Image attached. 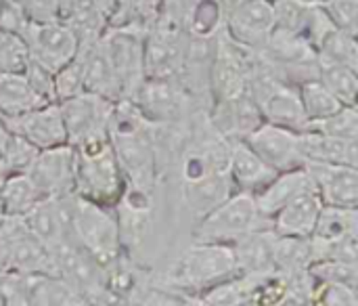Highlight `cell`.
Instances as JSON below:
<instances>
[{"label":"cell","mask_w":358,"mask_h":306,"mask_svg":"<svg viewBox=\"0 0 358 306\" xmlns=\"http://www.w3.org/2000/svg\"><path fill=\"white\" fill-rule=\"evenodd\" d=\"M76 147V187L73 193L101 206H111L120 202L126 179L115 160L109 143V134L92 141H84Z\"/></svg>","instance_id":"1"},{"label":"cell","mask_w":358,"mask_h":306,"mask_svg":"<svg viewBox=\"0 0 358 306\" xmlns=\"http://www.w3.org/2000/svg\"><path fill=\"white\" fill-rule=\"evenodd\" d=\"M73 239L105 269L124 258V242L115 208L101 206L73 193Z\"/></svg>","instance_id":"2"},{"label":"cell","mask_w":358,"mask_h":306,"mask_svg":"<svg viewBox=\"0 0 358 306\" xmlns=\"http://www.w3.org/2000/svg\"><path fill=\"white\" fill-rule=\"evenodd\" d=\"M235 275H239V271L233 246L195 242V246L185 250L174 263L170 271V281L185 292L201 294L203 290L222 284Z\"/></svg>","instance_id":"3"},{"label":"cell","mask_w":358,"mask_h":306,"mask_svg":"<svg viewBox=\"0 0 358 306\" xmlns=\"http://www.w3.org/2000/svg\"><path fill=\"white\" fill-rule=\"evenodd\" d=\"M271 229V221H266L258 208L254 193L235 189L222 204L210 210L199 218L195 229V242H212V244H235L243 235Z\"/></svg>","instance_id":"4"},{"label":"cell","mask_w":358,"mask_h":306,"mask_svg":"<svg viewBox=\"0 0 358 306\" xmlns=\"http://www.w3.org/2000/svg\"><path fill=\"white\" fill-rule=\"evenodd\" d=\"M52 252L55 275L63 277L84 300V305H111L117 294L109 288L107 269L99 265L76 239L63 242Z\"/></svg>","instance_id":"5"},{"label":"cell","mask_w":358,"mask_h":306,"mask_svg":"<svg viewBox=\"0 0 358 306\" xmlns=\"http://www.w3.org/2000/svg\"><path fill=\"white\" fill-rule=\"evenodd\" d=\"M145 34L136 27L109 25L101 36V46L122 88V101H130L145 82Z\"/></svg>","instance_id":"6"},{"label":"cell","mask_w":358,"mask_h":306,"mask_svg":"<svg viewBox=\"0 0 358 306\" xmlns=\"http://www.w3.org/2000/svg\"><path fill=\"white\" fill-rule=\"evenodd\" d=\"M2 271L25 275L55 273L52 252L29 233L21 216H4L0 223V273Z\"/></svg>","instance_id":"7"},{"label":"cell","mask_w":358,"mask_h":306,"mask_svg":"<svg viewBox=\"0 0 358 306\" xmlns=\"http://www.w3.org/2000/svg\"><path fill=\"white\" fill-rule=\"evenodd\" d=\"M19 34L27 46L29 61H36L50 71H57L69 63L80 46L76 34L61 19L25 21Z\"/></svg>","instance_id":"8"},{"label":"cell","mask_w":358,"mask_h":306,"mask_svg":"<svg viewBox=\"0 0 358 306\" xmlns=\"http://www.w3.org/2000/svg\"><path fill=\"white\" fill-rule=\"evenodd\" d=\"M187 38L178 23L157 19L145 34V78L178 80L187 55Z\"/></svg>","instance_id":"9"},{"label":"cell","mask_w":358,"mask_h":306,"mask_svg":"<svg viewBox=\"0 0 358 306\" xmlns=\"http://www.w3.org/2000/svg\"><path fill=\"white\" fill-rule=\"evenodd\" d=\"M113 105L115 103H111L109 99L99 97L88 90H84L71 99L59 101L65 132H67V143L80 145L84 141L107 137Z\"/></svg>","instance_id":"10"},{"label":"cell","mask_w":358,"mask_h":306,"mask_svg":"<svg viewBox=\"0 0 358 306\" xmlns=\"http://www.w3.org/2000/svg\"><path fill=\"white\" fill-rule=\"evenodd\" d=\"M189 92L176 78H145L136 95L130 99L149 124H176L185 120Z\"/></svg>","instance_id":"11"},{"label":"cell","mask_w":358,"mask_h":306,"mask_svg":"<svg viewBox=\"0 0 358 306\" xmlns=\"http://www.w3.org/2000/svg\"><path fill=\"white\" fill-rule=\"evenodd\" d=\"M25 174L44 197H59L73 193L76 187V147L61 143L38 149Z\"/></svg>","instance_id":"12"},{"label":"cell","mask_w":358,"mask_h":306,"mask_svg":"<svg viewBox=\"0 0 358 306\" xmlns=\"http://www.w3.org/2000/svg\"><path fill=\"white\" fill-rule=\"evenodd\" d=\"M29 233L48 250L73 239V193L59 197H42L23 216Z\"/></svg>","instance_id":"13"},{"label":"cell","mask_w":358,"mask_h":306,"mask_svg":"<svg viewBox=\"0 0 358 306\" xmlns=\"http://www.w3.org/2000/svg\"><path fill=\"white\" fill-rule=\"evenodd\" d=\"M275 29L273 0H248L227 13L224 32L252 53H262Z\"/></svg>","instance_id":"14"},{"label":"cell","mask_w":358,"mask_h":306,"mask_svg":"<svg viewBox=\"0 0 358 306\" xmlns=\"http://www.w3.org/2000/svg\"><path fill=\"white\" fill-rule=\"evenodd\" d=\"M298 130L277 126L271 122H262L258 128H254L243 141L275 170H292L304 166L300 147H298Z\"/></svg>","instance_id":"15"},{"label":"cell","mask_w":358,"mask_h":306,"mask_svg":"<svg viewBox=\"0 0 358 306\" xmlns=\"http://www.w3.org/2000/svg\"><path fill=\"white\" fill-rule=\"evenodd\" d=\"M0 120L8 132L23 137L38 149L67 143V132H65L59 103H46V105H40L21 116L0 118Z\"/></svg>","instance_id":"16"},{"label":"cell","mask_w":358,"mask_h":306,"mask_svg":"<svg viewBox=\"0 0 358 306\" xmlns=\"http://www.w3.org/2000/svg\"><path fill=\"white\" fill-rule=\"evenodd\" d=\"M262 122L264 118L260 113V107L250 92L229 99H218L214 101V107L210 111L212 130L229 141L245 139Z\"/></svg>","instance_id":"17"},{"label":"cell","mask_w":358,"mask_h":306,"mask_svg":"<svg viewBox=\"0 0 358 306\" xmlns=\"http://www.w3.org/2000/svg\"><path fill=\"white\" fill-rule=\"evenodd\" d=\"M325 206L358 208V166L304 164Z\"/></svg>","instance_id":"18"},{"label":"cell","mask_w":358,"mask_h":306,"mask_svg":"<svg viewBox=\"0 0 358 306\" xmlns=\"http://www.w3.org/2000/svg\"><path fill=\"white\" fill-rule=\"evenodd\" d=\"M323 208V200L313 185L302 189L296 197H292L273 218H271V231L275 235H296V237H308L315 231L319 212Z\"/></svg>","instance_id":"19"},{"label":"cell","mask_w":358,"mask_h":306,"mask_svg":"<svg viewBox=\"0 0 358 306\" xmlns=\"http://www.w3.org/2000/svg\"><path fill=\"white\" fill-rule=\"evenodd\" d=\"M229 174L235 189L258 193L262 187H266L273 181L277 172L243 139H239V141H231Z\"/></svg>","instance_id":"20"},{"label":"cell","mask_w":358,"mask_h":306,"mask_svg":"<svg viewBox=\"0 0 358 306\" xmlns=\"http://www.w3.org/2000/svg\"><path fill=\"white\" fill-rule=\"evenodd\" d=\"M298 147L304 164H346L358 166V141L336 139L310 130L298 134Z\"/></svg>","instance_id":"21"},{"label":"cell","mask_w":358,"mask_h":306,"mask_svg":"<svg viewBox=\"0 0 358 306\" xmlns=\"http://www.w3.org/2000/svg\"><path fill=\"white\" fill-rule=\"evenodd\" d=\"M233 191L235 185L231 181L229 170H214L197 181H189L180 185L182 202L197 218L206 216L210 210L222 204Z\"/></svg>","instance_id":"22"},{"label":"cell","mask_w":358,"mask_h":306,"mask_svg":"<svg viewBox=\"0 0 358 306\" xmlns=\"http://www.w3.org/2000/svg\"><path fill=\"white\" fill-rule=\"evenodd\" d=\"M308 185H313V176L306 170V166L277 172L266 187H262L258 193H254L256 208L266 221H271L292 197H296Z\"/></svg>","instance_id":"23"},{"label":"cell","mask_w":358,"mask_h":306,"mask_svg":"<svg viewBox=\"0 0 358 306\" xmlns=\"http://www.w3.org/2000/svg\"><path fill=\"white\" fill-rule=\"evenodd\" d=\"M78 50L84 57V90L109 99L111 103L122 101V88L115 78V71L101 46V40L92 44H82Z\"/></svg>","instance_id":"24"},{"label":"cell","mask_w":358,"mask_h":306,"mask_svg":"<svg viewBox=\"0 0 358 306\" xmlns=\"http://www.w3.org/2000/svg\"><path fill=\"white\" fill-rule=\"evenodd\" d=\"M273 239H275V233L271 229H258V231L243 235L235 244H231L239 275H266L275 271Z\"/></svg>","instance_id":"25"},{"label":"cell","mask_w":358,"mask_h":306,"mask_svg":"<svg viewBox=\"0 0 358 306\" xmlns=\"http://www.w3.org/2000/svg\"><path fill=\"white\" fill-rule=\"evenodd\" d=\"M227 11L222 0H189L180 27L187 36L199 40H214L224 29Z\"/></svg>","instance_id":"26"},{"label":"cell","mask_w":358,"mask_h":306,"mask_svg":"<svg viewBox=\"0 0 358 306\" xmlns=\"http://www.w3.org/2000/svg\"><path fill=\"white\" fill-rule=\"evenodd\" d=\"M78 306L84 300L78 292L55 273L27 275V306Z\"/></svg>","instance_id":"27"},{"label":"cell","mask_w":358,"mask_h":306,"mask_svg":"<svg viewBox=\"0 0 358 306\" xmlns=\"http://www.w3.org/2000/svg\"><path fill=\"white\" fill-rule=\"evenodd\" d=\"M315 263L313 237L296 235H275L273 239V267L279 273L292 275L308 271Z\"/></svg>","instance_id":"28"},{"label":"cell","mask_w":358,"mask_h":306,"mask_svg":"<svg viewBox=\"0 0 358 306\" xmlns=\"http://www.w3.org/2000/svg\"><path fill=\"white\" fill-rule=\"evenodd\" d=\"M46 105L27 84L23 71L0 74V118H15Z\"/></svg>","instance_id":"29"},{"label":"cell","mask_w":358,"mask_h":306,"mask_svg":"<svg viewBox=\"0 0 358 306\" xmlns=\"http://www.w3.org/2000/svg\"><path fill=\"white\" fill-rule=\"evenodd\" d=\"M310 237L325 244H334L342 239H358V208L323 204Z\"/></svg>","instance_id":"30"},{"label":"cell","mask_w":358,"mask_h":306,"mask_svg":"<svg viewBox=\"0 0 358 306\" xmlns=\"http://www.w3.org/2000/svg\"><path fill=\"white\" fill-rule=\"evenodd\" d=\"M44 195L25 172L0 174V204L6 216H23Z\"/></svg>","instance_id":"31"},{"label":"cell","mask_w":358,"mask_h":306,"mask_svg":"<svg viewBox=\"0 0 358 306\" xmlns=\"http://www.w3.org/2000/svg\"><path fill=\"white\" fill-rule=\"evenodd\" d=\"M317 78L342 105H357L358 69L319 55Z\"/></svg>","instance_id":"32"},{"label":"cell","mask_w":358,"mask_h":306,"mask_svg":"<svg viewBox=\"0 0 358 306\" xmlns=\"http://www.w3.org/2000/svg\"><path fill=\"white\" fill-rule=\"evenodd\" d=\"M166 0H120L109 25L136 27L147 32L162 15Z\"/></svg>","instance_id":"33"},{"label":"cell","mask_w":358,"mask_h":306,"mask_svg":"<svg viewBox=\"0 0 358 306\" xmlns=\"http://www.w3.org/2000/svg\"><path fill=\"white\" fill-rule=\"evenodd\" d=\"M315 48L321 57H327L331 61H338V63H344L348 67L358 69L357 34H350L336 25H329L323 32V36L317 40Z\"/></svg>","instance_id":"34"},{"label":"cell","mask_w":358,"mask_h":306,"mask_svg":"<svg viewBox=\"0 0 358 306\" xmlns=\"http://www.w3.org/2000/svg\"><path fill=\"white\" fill-rule=\"evenodd\" d=\"M298 92H300L302 109H304L308 122L321 120V118H325V116H329L342 107V103L321 84L319 78L302 82L298 86Z\"/></svg>","instance_id":"35"},{"label":"cell","mask_w":358,"mask_h":306,"mask_svg":"<svg viewBox=\"0 0 358 306\" xmlns=\"http://www.w3.org/2000/svg\"><path fill=\"white\" fill-rule=\"evenodd\" d=\"M304 130L336 137V139H352L358 141V109L357 105H342L338 111L308 122Z\"/></svg>","instance_id":"36"},{"label":"cell","mask_w":358,"mask_h":306,"mask_svg":"<svg viewBox=\"0 0 358 306\" xmlns=\"http://www.w3.org/2000/svg\"><path fill=\"white\" fill-rule=\"evenodd\" d=\"M84 92V57L78 50L76 57L55 71V101H65Z\"/></svg>","instance_id":"37"},{"label":"cell","mask_w":358,"mask_h":306,"mask_svg":"<svg viewBox=\"0 0 358 306\" xmlns=\"http://www.w3.org/2000/svg\"><path fill=\"white\" fill-rule=\"evenodd\" d=\"M38 147H34L29 141H25L19 134L8 132L6 141L0 151V164L4 172H25L31 160L36 158Z\"/></svg>","instance_id":"38"},{"label":"cell","mask_w":358,"mask_h":306,"mask_svg":"<svg viewBox=\"0 0 358 306\" xmlns=\"http://www.w3.org/2000/svg\"><path fill=\"white\" fill-rule=\"evenodd\" d=\"M27 63H29V53L21 34L10 29H0V74L23 71Z\"/></svg>","instance_id":"39"},{"label":"cell","mask_w":358,"mask_h":306,"mask_svg":"<svg viewBox=\"0 0 358 306\" xmlns=\"http://www.w3.org/2000/svg\"><path fill=\"white\" fill-rule=\"evenodd\" d=\"M310 275L321 284H346L358 286V263L346 260H317L310 265Z\"/></svg>","instance_id":"40"},{"label":"cell","mask_w":358,"mask_h":306,"mask_svg":"<svg viewBox=\"0 0 358 306\" xmlns=\"http://www.w3.org/2000/svg\"><path fill=\"white\" fill-rule=\"evenodd\" d=\"M313 305L317 306H357L358 292L355 286L346 284H317Z\"/></svg>","instance_id":"41"},{"label":"cell","mask_w":358,"mask_h":306,"mask_svg":"<svg viewBox=\"0 0 358 306\" xmlns=\"http://www.w3.org/2000/svg\"><path fill=\"white\" fill-rule=\"evenodd\" d=\"M321 8L336 27L350 34L358 32V0H325Z\"/></svg>","instance_id":"42"},{"label":"cell","mask_w":358,"mask_h":306,"mask_svg":"<svg viewBox=\"0 0 358 306\" xmlns=\"http://www.w3.org/2000/svg\"><path fill=\"white\" fill-rule=\"evenodd\" d=\"M23 76L31 90L44 101V103H57L55 101V71L46 69L44 65L29 61L23 69Z\"/></svg>","instance_id":"43"},{"label":"cell","mask_w":358,"mask_h":306,"mask_svg":"<svg viewBox=\"0 0 358 306\" xmlns=\"http://www.w3.org/2000/svg\"><path fill=\"white\" fill-rule=\"evenodd\" d=\"M0 298L4 306H27V275L17 271H2Z\"/></svg>","instance_id":"44"},{"label":"cell","mask_w":358,"mask_h":306,"mask_svg":"<svg viewBox=\"0 0 358 306\" xmlns=\"http://www.w3.org/2000/svg\"><path fill=\"white\" fill-rule=\"evenodd\" d=\"M27 21L59 19V0H13Z\"/></svg>","instance_id":"45"},{"label":"cell","mask_w":358,"mask_h":306,"mask_svg":"<svg viewBox=\"0 0 358 306\" xmlns=\"http://www.w3.org/2000/svg\"><path fill=\"white\" fill-rule=\"evenodd\" d=\"M25 17L23 13L15 6L13 0H0V29H10V32H21V27L25 25Z\"/></svg>","instance_id":"46"},{"label":"cell","mask_w":358,"mask_h":306,"mask_svg":"<svg viewBox=\"0 0 358 306\" xmlns=\"http://www.w3.org/2000/svg\"><path fill=\"white\" fill-rule=\"evenodd\" d=\"M243 2H248V0H222V4H224V11H227V13H229V11H233L235 6L243 4Z\"/></svg>","instance_id":"47"},{"label":"cell","mask_w":358,"mask_h":306,"mask_svg":"<svg viewBox=\"0 0 358 306\" xmlns=\"http://www.w3.org/2000/svg\"><path fill=\"white\" fill-rule=\"evenodd\" d=\"M304 4H310V6H323L325 0H302Z\"/></svg>","instance_id":"48"},{"label":"cell","mask_w":358,"mask_h":306,"mask_svg":"<svg viewBox=\"0 0 358 306\" xmlns=\"http://www.w3.org/2000/svg\"><path fill=\"white\" fill-rule=\"evenodd\" d=\"M4 216H6V214H4V208H2V204H0V223H2Z\"/></svg>","instance_id":"49"},{"label":"cell","mask_w":358,"mask_h":306,"mask_svg":"<svg viewBox=\"0 0 358 306\" xmlns=\"http://www.w3.org/2000/svg\"><path fill=\"white\" fill-rule=\"evenodd\" d=\"M0 306H4V302H2V298H0Z\"/></svg>","instance_id":"50"}]
</instances>
